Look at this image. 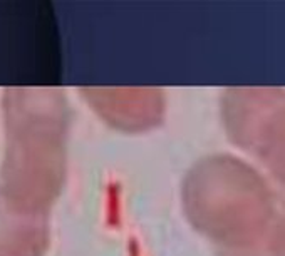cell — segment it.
Returning a JSON list of instances; mask_svg holds the SVG:
<instances>
[{"label": "cell", "instance_id": "cell-4", "mask_svg": "<svg viewBox=\"0 0 285 256\" xmlns=\"http://www.w3.org/2000/svg\"><path fill=\"white\" fill-rule=\"evenodd\" d=\"M81 92L94 111L118 129H151L165 112V99L156 89L86 87Z\"/></svg>", "mask_w": 285, "mask_h": 256}, {"label": "cell", "instance_id": "cell-2", "mask_svg": "<svg viewBox=\"0 0 285 256\" xmlns=\"http://www.w3.org/2000/svg\"><path fill=\"white\" fill-rule=\"evenodd\" d=\"M183 208L195 229L227 251L265 243L277 198L255 169L233 156H211L188 171Z\"/></svg>", "mask_w": 285, "mask_h": 256}, {"label": "cell", "instance_id": "cell-5", "mask_svg": "<svg viewBox=\"0 0 285 256\" xmlns=\"http://www.w3.org/2000/svg\"><path fill=\"white\" fill-rule=\"evenodd\" d=\"M49 243V215L24 211L0 193V256H44Z\"/></svg>", "mask_w": 285, "mask_h": 256}, {"label": "cell", "instance_id": "cell-3", "mask_svg": "<svg viewBox=\"0 0 285 256\" xmlns=\"http://www.w3.org/2000/svg\"><path fill=\"white\" fill-rule=\"evenodd\" d=\"M223 119L232 141L285 184V90L230 89L223 97Z\"/></svg>", "mask_w": 285, "mask_h": 256}, {"label": "cell", "instance_id": "cell-6", "mask_svg": "<svg viewBox=\"0 0 285 256\" xmlns=\"http://www.w3.org/2000/svg\"><path fill=\"white\" fill-rule=\"evenodd\" d=\"M265 248L272 256H285V199L277 198L275 216L267 235Z\"/></svg>", "mask_w": 285, "mask_h": 256}, {"label": "cell", "instance_id": "cell-1", "mask_svg": "<svg viewBox=\"0 0 285 256\" xmlns=\"http://www.w3.org/2000/svg\"><path fill=\"white\" fill-rule=\"evenodd\" d=\"M2 114L0 193L24 211L49 215L68 168V99L57 87L15 85L4 90Z\"/></svg>", "mask_w": 285, "mask_h": 256}]
</instances>
